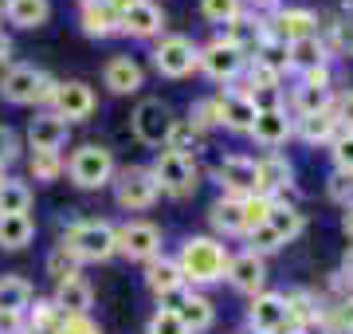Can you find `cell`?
Segmentation results:
<instances>
[{"label":"cell","instance_id":"cell-32","mask_svg":"<svg viewBox=\"0 0 353 334\" xmlns=\"http://www.w3.org/2000/svg\"><path fill=\"white\" fill-rule=\"evenodd\" d=\"M4 16L20 32H36V28H43L51 20V0H8Z\"/></svg>","mask_w":353,"mask_h":334},{"label":"cell","instance_id":"cell-58","mask_svg":"<svg viewBox=\"0 0 353 334\" xmlns=\"http://www.w3.org/2000/svg\"><path fill=\"white\" fill-rule=\"evenodd\" d=\"M4 8H8V0H0V16H4Z\"/></svg>","mask_w":353,"mask_h":334},{"label":"cell","instance_id":"cell-3","mask_svg":"<svg viewBox=\"0 0 353 334\" xmlns=\"http://www.w3.org/2000/svg\"><path fill=\"white\" fill-rule=\"evenodd\" d=\"M63 173L71 177V185H75V189L94 193V189H106V185L114 181L118 161H114L110 146H102V141H83V146H75V150H71V157L63 161Z\"/></svg>","mask_w":353,"mask_h":334},{"label":"cell","instance_id":"cell-51","mask_svg":"<svg viewBox=\"0 0 353 334\" xmlns=\"http://www.w3.org/2000/svg\"><path fill=\"white\" fill-rule=\"evenodd\" d=\"M299 83H306V87H318V90H334V67H330V63L310 67V71H303V75H299Z\"/></svg>","mask_w":353,"mask_h":334},{"label":"cell","instance_id":"cell-43","mask_svg":"<svg viewBox=\"0 0 353 334\" xmlns=\"http://www.w3.org/2000/svg\"><path fill=\"white\" fill-rule=\"evenodd\" d=\"M283 248H287V244H283V240H279V236L267 228V224H255V228L248 232V252H255V256L267 259L271 252H283Z\"/></svg>","mask_w":353,"mask_h":334},{"label":"cell","instance_id":"cell-31","mask_svg":"<svg viewBox=\"0 0 353 334\" xmlns=\"http://www.w3.org/2000/svg\"><path fill=\"white\" fill-rule=\"evenodd\" d=\"M334 55L326 52V39L322 36H306V39H294V43H287V63H290V71H310V67H322V63H330Z\"/></svg>","mask_w":353,"mask_h":334},{"label":"cell","instance_id":"cell-46","mask_svg":"<svg viewBox=\"0 0 353 334\" xmlns=\"http://www.w3.org/2000/svg\"><path fill=\"white\" fill-rule=\"evenodd\" d=\"M326 197L330 201H334V205H353V177L350 173H338V169H334V173H330V181H326Z\"/></svg>","mask_w":353,"mask_h":334},{"label":"cell","instance_id":"cell-29","mask_svg":"<svg viewBox=\"0 0 353 334\" xmlns=\"http://www.w3.org/2000/svg\"><path fill=\"white\" fill-rule=\"evenodd\" d=\"M32 240H36V217L32 213L0 217V252H24Z\"/></svg>","mask_w":353,"mask_h":334},{"label":"cell","instance_id":"cell-17","mask_svg":"<svg viewBox=\"0 0 353 334\" xmlns=\"http://www.w3.org/2000/svg\"><path fill=\"white\" fill-rule=\"evenodd\" d=\"M263 150H279V146H287L294 138V118H290L287 106H259V115H255L252 130H248Z\"/></svg>","mask_w":353,"mask_h":334},{"label":"cell","instance_id":"cell-5","mask_svg":"<svg viewBox=\"0 0 353 334\" xmlns=\"http://www.w3.org/2000/svg\"><path fill=\"white\" fill-rule=\"evenodd\" d=\"M150 173H153V181H157V189H161L165 197L185 201V197L196 193V157L173 154V150H157Z\"/></svg>","mask_w":353,"mask_h":334},{"label":"cell","instance_id":"cell-18","mask_svg":"<svg viewBox=\"0 0 353 334\" xmlns=\"http://www.w3.org/2000/svg\"><path fill=\"white\" fill-rule=\"evenodd\" d=\"M216 115H220V126L232 130V134H248L259 115V103L243 87H228L224 95H216Z\"/></svg>","mask_w":353,"mask_h":334},{"label":"cell","instance_id":"cell-39","mask_svg":"<svg viewBox=\"0 0 353 334\" xmlns=\"http://www.w3.org/2000/svg\"><path fill=\"white\" fill-rule=\"evenodd\" d=\"M28 173H32V181H39V185L59 181V177H63V154H32Z\"/></svg>","mask_w":353,"mask_h":334},{"label":"cell","instance_id":"cell-54","mask_svg":"<svg viewBox=\"0 0 353 334\" xmlns=\"http://www.w3.org/2000/svg\"><path fill=\"white\" fill-rule=\"evenodd\" d=\"M12 59V39L8 36H0V71H4V63Z\"/></svg>","mask_w":353,"mask_h":334},{"label":"cell","instance_id":"cell-10","mask_svg":"<svg viewBox=\"0 0 353 334\" xmlns=\"http://www.w3.org/2000/svg\"><path fill=\"white\" fill-rule=\"evenodd\" d=\"M173 110L165 99H141L134 106V115H130V130H134V138L141 146H150V150H161L165 138H169V130H173Z\"/></svg>","mask_w":353,"mask_h":334},{"label":"cell","instance_id":"cell-16","mask_svg":"<svg viewBox=\"0 0 353 334\" xmlns=\"http://www.w3.org/2000/svg\"><path fill=\"white\" fill-rule=\"evenodd\" d=\"M248 331L252 334H283V331H290L283 291H259V295L248 303Z\"/></svg>","mask_w":353,"mask_h":334},{"label":"cell","instance_id":"cell-50","mask_svg":"<svg viewBox=\"0 0 353 334\" xmlns=\"http://www.w3.org/2000/svg\"><path fill=\"white\" fill-rule=\"evenodd\" d=\"M330 110H334V122H338V130H353V90H341V95H334Z\"/></svg>","mask_w":353,"mask_h":334},{"label":"cell","instance_id":"cell-41","mask_svg":"<svg viewBox=\"0 0 353 334\" xmlns=\"http://www.w3.org/2000/svg\"><path fill=\"white\" fill-rule=\"evenodd\" d=\"M196 134H208V130L220 126V115H216V99H196L189 106V118H185Z\"/></svg>","mask_w":353,"mask_h":334},{"label":"cell","instance_id":"cell-25","mask_svg":"<svg viewBox=\"0 0 353 334\" xmlns=\"http://www.w3.org/2000/svg\"><path fill=\"white\" fill-rule=\"evenodd\" d=\"M176 315H181V322H185V331L189 334H204V331H212V322H216V307H212V299L201 295V291H185L181 295V303H176Z\"/></svg>","mask_w":353,"mask_h":334},{"label":"cell","instance_id":"cell-38","mask_svg":"<svg viewBox=\"0 0 353 334\" xmlns=\"http://www.w3.org/2000/svg\"><path fill=\"white\" fill-rule=\"evenodd\" d=\"M43 268H48V275H51L55 283H63V279H75V275H83V271H79L83 264H79V259L71 256V252H67L63 244H55V248H51V252H48V264H43Z\"/></svg>","mask_w":353,"mask_h":334},{"label":"cell","instance_id":"cell-36","mask_svg":"<svg viewBox=\"0 0 353 334\" xmlns=\"http://www.w3.org/2000/svg\"><path fill=\"white\" fill-rule=\"evenodd\" d=\"M330 103H334V90H318V87H306V83H299V87H294V95H290V118L330 110Z\"/></svg>","mask_w":353,"mask_h":334},{"label":"cell","instance_id":"cell-15","mask_svg":"<svg viewBox=\"0 0 353 334\" xmlns=\"http://www.w3.org/2000/svg\"><path fill=\"white\" fill-rule=\"evenodd\" d=\"M318 12L310 8H283L279 4L275 12L267 16V36L279 39V43H294V39H306V36H318Z\"/></svg>","mask_w":353,"mask_h":334},{"label":"cell","instance_id":"cell-28","mask_svg":"<svg viewBox=\"0 0 353 334\" xmlns=\"http://www.w3.org/2000/svg\"><path fill=\"white\" fill-rule=\"evenodd\" d=\"M263 224L275 232L283 244H290V240H299V236H303L306 217L299 213V205H290V201H271V213H267Z\"/></svg>","mask_w":353,"mask_h":334},{"label":"cell","instance_id":"cell-12","mask_svg":"<svg viewBox=\"0 0 353 334\" xmlns=\"http://www.w3.org/2000/svg\"><path fill=\"white\" fill-rule=\"evenodd\" d=\"M255 193L267 201H283L287 193H294V166L287 154L271 150L255 161Z\"/></svg>","mask_w":353,"mask_h":334},{"label":"cell","instance_id":"cell-26","mask_svg":"<svg viewBox=\"0 0 353 334\" xmlns=\"http://www.w3.org/2000/svg\"><path fill=\"white\" fill-rule=\"evenodd\" d=\"M51 303L63 311V315H90V307H94V291H90V283L83 279V275H75V279L55 283Z\"/></svg>","mask_w":353,"mask_h":334},{"label":"cell","instance_id":"cell-22","mask_svg":"<svg viewBox=\"0 0 353 334\" xmlns=\"http://www.w3.org/2000/svg\"><path fill=\"white\" fill-rule=\"evenodd\" d=\"M224 39H228V43H236L240 52H248V59H252V55L259 52V43L267 39V16L263 12H248V8H243L232 24H224Z\"/></svg>","mask_w":353,"mask_h":334},{"label":"cell","instance_id":"cell-13","mask_svg":"<svg viewBox=\"0 0 353 334\" xmlns=\"http://www.w3.org/2000/svg\"><path fill=\"white\" fill-rule=\"evenodd\" d=\"M224 279L240 291V295L255 299L259 291H267V259L263 256H255V252H232L228 256V271H224Z\"/></svg>","mask_w":353,"mask_h":334},{"label":"cell","instance_id":"cell-33","mask_svg":"<svg viewBox=\"0 0 353 334\" xmlns=\"http://www.w3.org/2000/svg\"><path fill=\"white\" fill-rule=\"evenodd\" d=\"M28 307H32V283L24 275H0V315L24 319Z\"/></svg>","mask_w":353,"mask_h":334},{"label":"cell","instance_id":"cell-40","mask_svg":"<svg viewBox=\"0 0 353 334\" xmlns=\"http://www.w3.org/2000/svg\"><path fill=\"white\" fill-rule=\"evenodd\" d=\"M243 12V0H201V16L208 24H232L236 16Z\"/></svg>","mask_w":353,"mask_h":334},{"label":"cell","instance_id":"cell-53","mask_svg":"<svg viewBox=\"0 0 353 334\" xmlns=\"http://www.w3.org/2000/svg\"><path fill=\"white\" fill-rule=\"evenodd\" d=\"M341 232H345V240L353 244V205L341 208Z\"/></svg>","mask_w":353,"mask_h":334},{"label":"cell","instance_id":"cell-11","mask_svg":"<svg viewBox=\"0 0 353 334\" xmlns=\"http://www.w3.org/2000/svg\"><path fill=\"white\" fill-rule=\"evenodd\" d=\"M165 232L153 224V220H126L118 228V256L134 259V264H150V259L161 256Z\"/></svg>","mask_w":353,"mask_h":334},{"label":"cell","instance_id":"cell-2","mask_svg":"<svg viewBox=\"0 0 353 334\" xmlns=\"http://www.w3.org/2000/svg\"><path fill=\"white\" fill-rule=\"evenodd\" d=\"M59 244L79 259V264H106V259L118 256V228H114L110 220H75V224H67L63 236H59Z\"/></svg>","mask_w":353,"mask_h":334},{"label":"cell","instance_id":"cell-47","mask_svg":"<svg viewBox=\"0 0 353 334\" xmlns=\"http://www.w3.org/2000/svg\"><path fill=\"white\" fill-rule=\"evenodd\" d=\"M20 150H24L20 134H16L12 126H4V122H0V169H4V166H12L16 157H20Z\"/></svg>","mask_w":353,"mask_h":334},{"label":"cell","instance_id":"cell-44","mask_svg":"<svg viewBox=\"0 0 353 334\" xmlns=\"http://www.w3.org/2000/svg\"><path fill=\"white\" fill-rule=\"evenodd\" d=\"M145 334H189L185 331V322H181V315L169 307H157L150 315V322H145Z\"/></svg>","mask_w":353,"mask_h":334},{"label":"cell","instance_id":"cell-14","mask_svg":"<svg viewBox=\"0 0 353 334\" xmlns=\"http://www.w3.org/2000/svg\"><path fill=\"white\" fill-rule=\"evenodd\" d=\"M216 185L224 197H255V157L248 154H228L224 161H216L212 169Z\"/></svg>","mask_w":353,"mask_h":334},{"label":"cell","instance_id":"cell-1","mask_svg":"<svg viewBox=\"0 0 353 334\" xmlns=\"http://www.w3.org/2000/svg\"><path fill=\"white\" fill-rule=\"evenodd\" d=\"M228 244L216 240V236H185L181 240V252H176V271L185 287L201 291V287H212V283H224V271H228Z\"/></svg>","mask_w":353,"mask_h":334},{"label":"cell","instance_id":"cell-35","mask_svg":"<svg viewBox=\"0 0 353 334\" xmlns=\"http://www.w3.org/2000/svg\"><path fill=\"white\" fill-rule=\"evenodd\" d=\"M12 213H32V185L20 177H4L0 181V217Z\"/></svg>","mask_w":353,"mask_h":334},{"label":"cell","instance_id":"cell-37","mask_svg":"<svg viewBox=\"0 0 353 334\" xmlns=\"http://www.w3.org/2000/svg\"><path fill=\"white\" fill-rule=\"evenodd\" d=\"M201 138H204V134H196V130H192L189 122H185V118H176L161 150H173V154H185V157H192L196 150H201Z\"/></svg>","mask_w":353,"mask_h":334},{"label":"cell","instance_id":"cell-24","mask_svg":"<svg viewBox=\"0 0 353 334\" xmlns=\"http://www.w3.org/2000/svg\"><path fill=\"white\" fill-rule=\"evenodd\" d=\"M145 287H150V295H157V303L173 299L176 291H185V279L176 271V259H169V256L150 259L145 264Z\"/></svg>","mask_w":353,"mask_h":334},{"label":"cell","instance_id":"cell-20","mask_svg":"<svg viewBox=\"0 0 353 334\" xmlns=\"http://www.w3.org/2000/svg\"><path fill=\"white\" fill-rule=\"evenodd\" d=\"M102 87L110 95H138L145 87V67L134 55H110L102 67Z\"/></svg>","mask_w":353,"mask_h":334},{"label":"cell","instance_id":"cell-59","mask_svg":"<svg viewBox=\"0 0 353 334\" xmlns=\"http://www.w3.org/2000/svg\"><path fill=\"white\" fill-rule=\"evenodd\" d=\"M4 177H8V173H4V169H0V181H4Z\"/></svg>","mask_w":353,"mask_h":334},{"label":"cell","instance_id":"cell-21","mask_svg":"<svg viewBox=\"0 0 353 334\" xmlns=\"http://www.w3.org/2000/svg\"><path fill=\"white\" fill-rule=\"evenodd\" d=\"M165 32V12L153 4V0H138L130 12L118 16V36L130 39H153Z\"/></svg>","mask_w":353,"mask_h":334},{"label":"cell","instance_id":"cell-27","mask_svg":"<svg viewBox=\"0 0 353 334\" xmlns=\"http://www.w3.org/2000/svg\"><path fill=\"white\" fill-rule=\"evenodd\" d=\"M79 28H83L87 39H110V36H118V12H114L106 0L83 4L79 8Z\"/></svg>","mask_w":353,"mask_h":334},{"label":"cell","instance_id":"cell-57","mask_svg":"<svg viewBox=\"0 0 353 334\" xmlns=\"http://www.w3.org/2000/svg\"><path fill=\"white\" fill-rule=\"evenodd\" d=\"M345 52L353 55V28H350V36H345Z\"/></svg>","mask_w":353,"mask_h":334},{"label":"cell","instance_id":"cell-6","mask_svg":"<svg viewBox=\"0 0 353 334\" xmlns=\"http://www.w3.org/2000/svg\"><path fill=\"white\" fill-rule=\"evenodd\" d=\"M110 185H114V201H118V208H126V213H145V208H153L157 205V197H161V189H157L150 166L118 169Z\"/></svg>","mask_w":353,"mask_h":334},{"label":"cell","instance_id":"cell-8","mask_svg":"<svg viewBox=\"0 0 353 334\" xmlns=\"http://www.w3.org/2000/svg\"><path fill=\"white\" fill-rule=\"evenodd\" d=\"M48 110H55L67 126H71V122H87V118L99 110V95H94V87L83 83V79H63V83L55 79Z\"/></svg>","mask_w":353,"mask_h":334},{"label":"cell","instance_id":"cell-34","mask_svg":"<svg viewBox=\"0 0 353 334\" xmlns=\"http://www.w3.org/2000/svg\"><path fill=\"white\" fill-rule=\"evenodd\" d=\"M59 322H63V311L55 307L51 299H36V303L24 311V331L28 334H55Z\"/></svg>","mask_w":353,"mask_h":334},{"label":"cell","instance_id":"cell-49","mask_svg":"<svg viewBox=\"0 0 353 334\" xmlns=\"http://www.w3.org/2000/svg\"><path fill=\"white\" fill-rule=\"evenodd\" d=\"M55 334H102V326L90 315H63V322L55 326Z\"/></svg>","mask_w":353,"mask_h":334},{"label":"cell","instance_id":"cell-45","mask_svg":"<svg viewBox=\"0 0 353 334\" xmlns=\"http://www.w3.org/2000/svg\"><path fill=\"white\" fill-rule=\"evenodd\" d=\"M326 322H330V331L353 334V295H345V299H338L334 307H326Z\"/></svg>","mask_w":353,"mask_h":334},{"label":"cell","instance_id":"cell-56","mask_svg":"<svg viewBox=\"0 0 353 334\" xmlns=\"http://www.w3.org/2000/svg\"><path fill=\"white\" fill-rule=\"evenodd\" d=\"M106 4H110V8H114L118 16H122V12H130V8H134L138 0H106Z\"/></svg>","mask_w":353,"mask_h":334},{"label":"cell","instance_id":"cell-7","mask_svg":"<svg viewBox=\"0 0 353 334\" xmlns=\"http://www.w3.org/2000/svg\"><path fill=\"white\" fill-rule=\"evenodd\" d=\"M196 71L208 75L212 83L232 87V83L248 71V52H240L236 43H228L224 36H216V39H208V43L201 48V55H196Z\"/></svg>","mask_w":353,"mask_h":334},{"label":"cell","instance_id":"cell-55","mask_svg":"<svg viewBox=\"0 0 353 334\" xmlns=\"http://www.w3.org/2000/svg\"><path fill=\"white\" fill-rule=\"evenodd\" d=\"M279 0H252V12H275Z\"/></svg>","mask_w":353,"mask_h":334},{"label":"cell","instance_id":"cell-52","mask_svg":"<svg viewBox=\"0 0 353 334\" xmlns=\"http://www.w3.org/2000/svg\"><path fill=\"white\" fill-rule=\"evenodd\" d=\"M341 279L353 287V244H345V252H341Z\"/></svg>","mask_w":353,"mask_h":334},{"label":"cell","instance_id":"cell-23","mask_svg":"<svg viewBox=\"0 0 353 334\" xmlns=\"http://www.w3.org/2000/svg\"><path fill=\"white\" fill-rule=\"evenodd\" d=\"M208 224H212L216 240H228V236H243L248 224H243V201L240 197H216L212 208H208Z\"/></svg>","mask_w":353,"mask_h":334},{"label":"cell","instance_id":"cell-4","mask_svg":"<svg viewBox=\"0 0 353 334\" xmlns=\"http://www.w3.org/2000/svg\"><path fill=\"white\" fill-rule=\"evenodd\" d=\"M51 90H55V79L43 71V67L32 63H12L0 71V99L12 106H43L48 110Z\"/></svg>","mask_w":353,"mask_h":334},{"label":"cell","instance_id":"cell-19","mask_svg":"<svg viewBox=\"0 0 353 334\" xmlns=\"http://www.w3.org/2000/svg\"><path fill=\"white\" fill-rule=\"evenodd\" d=\"M67 134H71V126L55 110H36L28 118V146H32V154H59L67 146Z\"/></svg>","mask_w":353,"mask_h":334},{"label":"cell","instance_id":"cell-9","mask_svg":"<svg viewBox=\"0 0 353 334\" xmlns=\"http://www.w3.org/2000/svg\"><path fill=\"white\" fill-rule=\"evenodd\" d=\"M196 55H201V48L189 36H161L157 48L150 52V59L161 79H189L196 71Z\"/></svg>","mask_w":353,"mask_h":334},{"label":"cell","instance_id":"cell-30","mask_svg":"<svg viewBox=\"0 0 353 334\" xmlns=\"http://www.w3.org/2000/svg\"><path fill=\"white\" fill-rule=\"evenodd\" d=\"M334 134H338L334 110H318V115H299L294 118V138L306 141V146H330Z\"/></svg>","mask_w":353,"mask_h":334},{"label":"cell","instance_id":"cell-48","mask_svg":"<svg viewBox=\"0 0 353 334\" xmlns=\"http://www.w3.org/2000/svg\"><path fill=\"white\" fill-rule=\"evenodd\" d=\"M267 213H271V201H267V197H243V224H248V232L255 228V224H263L267 220ZM248 232H243V236H248Z\"/></svg>","mask_w":353,"mask_h":334},{"label":"cell","instance_id":"cell-42","mask_svg":"<svg viewBox=\"0 0 353 334\" xmlns=\"http://www.w3.org/2000/svg\"><path fill=\"white\" fill-rule=\"evenodd\" d=\"M330 157H334V169H338V173H350L353 177V130H338V134H334Z\"/></svg>","mask_w":353,"mask_h":334}]
</instances>
